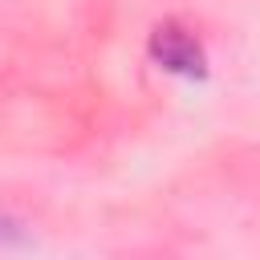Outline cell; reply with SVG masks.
<instances>
[{
    "label": "cell",
    "instance_id": "cell-1",
    "mask_svg": "<svg viewBox=\"0 0 260 260\" xmlns=\"http://www.w3.org/2000/svg\"><path fill=\"white\" fill-rule=\"evenodd\" d=\"M150 61L158 65V69H167V73H179V77H207V53H203V41L191 32V28H183V24H175V20H162L154 32H150Z\"/></svg>",
    "mask_w": 260,
    "mask_h": 260
},
{
    "label": "cell",
    "instance_id": "cell-2",
    "mask_svg": "<svg viewBox=\"0 0 260 260\" xmlns=\"http://www.w3.org/2000/svg\"><path fill=\"white\" fill-rule=\"evenodd\" d=\"M0 228H4V223H0Z\"/></svg>",
    "mask_w": 260,
    "mask_h": 260
}]
</instances>
